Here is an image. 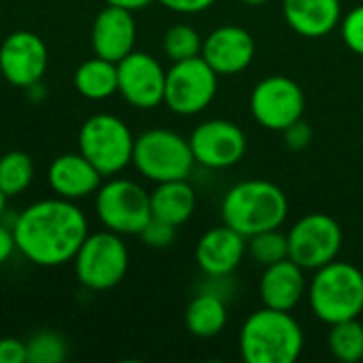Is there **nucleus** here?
<instances>
[{
	"label": "nucleus",
	"mask_w": 363,
	"mask_h": 363,
	"mask_svg": "<svg viewBox=\"0 0 363 363\" xmlns=\"http://www.w3.org/2000/svg\"><path fill=\"white\" fill-rule=\"evenodd\" d=\"M87 234L83 211L64 198L38 200L26 206L13 225L17 251L28 262L45 268L72 262Z\"/></svg>",
	"instance_id": "f257e3e1"
},
{
	"label": "nucleus",
	"mask_w": 363,
	"mask_h": 363,
	"mask_svg": "<svg viewBox=\"0 0 363 363\" xmlns=\"http://www.w3.org/2000/svg\"><path fill=\"white\" fill-rule=\"evenodd\" d=\"M289 213L285 191L266 179H249L228 189L221 202L223 223L245 238L281 228Z\"/></svg>",
	"instance_id": "f03ea898"
},
{
	"label": "nucleus",
	"mask_w": 363,
	"mask_h": 363,
	"mask_svg": "<svg viewBox=\"0 0 363 363\" xmlns=\"http://www.w3.org/2000/svg\"><path fill=\"white\" fill-rule=\"evenodd\" d=\"M238 347L247 363H294L304 351V332L291 313L264 306L242 323Z\"/></svg>",
	"instance_id": "7ed1b4c3"
},
{
	"label": "nucleus",
	"mask_w": 363,
	"mask_h": 363,
	"mask_svg": "<svg viewBox=\"0 0 363 363\" xmlns=\"http://www.w3.org/2000/svg\"><path fill=\"white\" fill-rule=\"evenodd\" d=\"M308 302L317 319L328 325L357 319L363 313V272L349 262H330L315 270Z\"/></svg>",
	"instance_id": "20e7f679"
},
{
	"label": "nucleus",
	"mask_w": 363,
	"mask_h": 363,
	"mask_svg": "<svg viewBox=\"0 0 363 363\" xmlns=\"http://www.w3.org/2000/svg\"><path fill=\"white\" fill-rule=\"evenodd\" d=\"M132 164L145 179L157 185L187 179L194 170L196 157L189 138H183L172 130L153 128L134 140Z\"/></svg>",
	"instance_id": "39448f33"
},
{
	"label": "nucleus",
	"mask_w": 363,
	"mask_h": 363,
	"mask_svg": "<svg viewBox=\"0 0 363 363\" xmlns=\"http://www.w3.org/2000/svg\"><path fill=\"white\" fill-rule=\"evenodd\" d=\"M72 262L74 277L83 287L91 291H106L123 281L130 266V253L121 234L104 230L87 234Z\"/></svg>",
	"instance_id": "423d86ee"
},
{
	"label": "nucleus",
	"mask_w": 363,
	"mask_h": 363,
	"mask_svg": "<svg viewBox=\"0 0 363 363\" xmlns=\"http://www.w3.org/2000/svg\"><path fill=\"white\" fill-rule=\"evenodd\" d=\"M134 140L128 123L108 113L91 115L79 130V151L102 177L117 174L132 164Z\"/></svg>",
	"instance_id": "0eeeda50"
},
{
	"label": "nucleus",
	"mask_w": 363,
	"mask_h": 363,
	"mask_svg": "<svg viewBox=\"0 0 363 363\" xmlns=\"http://www.w3.org/2000/svg\"><path fill=\"white\" fill-rule=\"evenodd\" d=\"M96 215L106 230L121 236H138L151 221L149 191L136 181L113 179L96 191Z\"/></svg>",
	"instance_id": "6e6552de"
},
{
	"label": "nucleus",
	"mask_w": 363,
	"mask_h": 363,
	"mask_svg": "<svg viewBox=\"0 0 363 363\" xmlns=\"http://www.w3.org/2000/svg\"><path fill=\"white\" fill-rule=\"evenodd\" d=\"M219 87V74L206 64L202 55L172 62L166 70L164 104L183 117L198 115L215 100Z\"/></svg>",
	"instance_id": "1a4fd4ad"
},
{
	"label": "nucleus",
	"mask_w": 363,
	"mask_h": 363,
	"mask_svg": "<svg viewBox=\"0 0 363 363\" xmlns=\"http://www.w3.org/2000/svg\"><path fill=\"white\" fill-rule=\"evenodd\" d=\"M289 259L304 270H319L334 262L342 249V228L325 213L304 215L287 232Z\"/></svg>",
	"instance_id": "9d476101"
},
{
	"label": "nucleus",
	"mask_w": 363,
	"mask_h": 363,
	"mask_svg": "<svg viewBox=\"0 0 363 363\" xmlns=\"http://www.w3.org/2000/svg\"><path fill=\"white\" fill-rule=\"evenodd\" d=\"M249 104L253 119L262 128L283 132L304 117L306 96L294 79L285 74H270L253 87Z\"/></svg>",
	"instance_id": "9b49d317"
},
{
	"label": "nucleus",
	"mask_w": 363,
	"mask_h": 363,
	"mask_svg": "<svg viewBox=\"0 0 363 363\" xmlns=\"http://www.w3.org/2000/svg\"><path fill=\"white\" fill-rule=\"evenodd\" d=\"M166 70L153 55L132 51L117 62V91L134 108H155L164 102Z\"/></svg>",
	"instance_id": "f8f14e48"
},
{
	"label": "nucleus",
	"mask_w": 363,
	"mask_h": 363,
	"mask_svg": "<svg viewBox=\"0 0 363 363\" xmlns=\"http://www.w3.org/2000/svg\"><path fill=\"white\" fill-rule=\"evenodd\" d=\"M196 164L223 170L236 166L247 153V134L240 125L228 119H208L196 125L189 136Z\"/></svg>",
	"instance_id": "ddd939ff"
},
{
	"label": "nucleus",
	"mask_w": 363,
	"mask_h": 363,
	"mask_svg": "<svg viewBox=\"0 0 363 363\" xmlns=\"http://www.w3.org/2000/svg\"><path fill=\"white\" fill-rule=\"evenodd\" d=\"M49 66V51L45 40L28 30L9 34L0 45V72L2 77L23 89L36 87Z\"/></svg>",
	"instance_id": "4468645a"
},
{
	"label": "nucleus",
	"mask_w": 363,
	"mask_h": 363,
	"mask_svg": "<svg viewBox=\"0 0 363 363\" xmlns=\"http://www.w3.org/2000/svg\"><path fill=\"white\" fill-rule=\"evenodd\" d=\"M202 57L219 77L238 74L247 70L255 57V38L240 26H219L204 38Z\"/></svg>",
	"instance_id": "2eb2a0df"
},
{
	"label": "nucleus",
	"mask_w": 363,
	"mask_h": 363,
	"mask_svg": "<svg viewBox=\"0 0 363 363\" xmlns=\"http://www.w3.org/2000/svg\"><path fill=\"white\" fill-rule=\"evenodd\" d=\"M136 21L132 11L111 6L102 9L91 23V49L94 55L119 62L134 51Z\"/></svg>",
	"instance_id": "dca6fc26"
},
{
	"label": "nucleus",
	"mask_w": 363,
	"mask_h": 363,
	"mask_svg": "<svg viewBox=\"0 0 363 363\" xmlns=\"http://www.w3.org/2000/svg\"><path fill=\"white\" fill-rule=\"evenodd\" d=\"M247 253V238L230 225H219L202 234L196 245V262L206 277L221 279L232 274Z\"/></svg>",
	"instance_id": "f3484780"
},
{
	"label": "nucleus",
	"mask_w": 363,
	"mask_h": 363,
	"mask_svg": "<svg viewBox=\"0 0 363 363\" xmlns=\"http://www.w3.org/2000/svg\"><path fill=\"white\" fill-rule=\"evenodd\" d=\"M47 181L57 198L74 202L100 189L102 172L81 151L64 153L51 162Z\"/></svg>",
	"instance_id": "a211bd4d"
},
{
	"label": "nucleus",
	"mask_w": 363,
	"mask_h": 363,
	"mask_svg": "<svg viewBox=\"0 0 363 363\" xmlns=\"http://www.w3.org/2000/svg\"><path fill=\"white\" fill-rule=\"evenodd\" d=\"M308 291L304 268L294 259H281L272 266H266L259 279V298L264 306L291 313Z\"/></svg>",
	"instance_id": "6ab92c4d"
},
{
	"label": "nucleus",
	"mask_w": 363,
	"mask_h": 363,
	"mask_svg": "<svg viewBox=\"0 0 363 363\" xmlns=\"http://www.w3.org/2000/svg\"><path fill=\"white\" fill-rule=\"evenodd\" d=\"M287 26L306 38H321L334 32L342 21L340 0H283Z\"/></svg>",
	"instance_id": "aec40b11"
},
{
	"label": "nucleus",
	"mask_w": 363,
	"mask_h": 363,
	"mask_svg": "<svg viewBox=\"0 0 363 363\" xmlns=\"http://www.w3.org/2000/svg\"><path fill=\"white\" fill-rule=\"evenodd\" d=\"M151 198V217L174 228L189 221L196 211V191L187 183V179L157 183V187L149 194Z\"/></svg>",
	"instance_id": "412c9836"
},
{
	"label": "nucleus",
	"mask_w": 363,
	"mask_h": 363,
	"mask_svg": "<svg viewBox=\"0 0 363 363\" xmlns=\"http://www.w3.org/2000/svg\"><path fill=\"white\" fill-rule=\"evenodd\" d=\"M228 323V306L217 294L196 296L185 311V328L196 338H215Z\"/></svg>",
	"instance_id": "4be33fe9"
},
{
	"label": "nucleus",
	"mask_w": 363,
	"mask_h": 363,
	"mask_svg": "<svg viewBox=\"0 0 363 363\" xmlns=\"http://www.w3.org/2000/svg\"><path fill=\"white\" fill-rule=\"evenodd\" d=\"M74 89L87 100H106L117 94V62L89 57L74 70Z\"/></svg>",
	"instance_id": "5701e85b"
},
{
	"label": "nucleus",
	"mask_w": 363,
	"mask_h": 363,
	"mask_svg": "<svg viewBox=\"0 0 363 363\" xmlns=\"http://www.w3.org/2000/svg\"><path fill=\"white\" fill-rule=\"evenodd\" d=\"M328 347L334 359L342 363H357L363 359V325L357 319H347L330 325Z\"/></svg>",
	"instance_id": "b1692460"
},
{
	"label": "nucleus",
	"mask_w": 363,
	"mask_h": 363,
	"mask_svg": "<svg viewBox=\"0 0 363 363\" xmlns=\"http://www.w3.org/2000/svg\"><path fill=\"white\" fill-rule=\"evenodd\" d=\"M34 179L32 157L23 151H9L0 157V191L6 198L23 194Z\"/></svg>",
	"instance_id": "393cba45"
},
{
	"label": "nucleus",
	"mask_w": 363,
	"mask_h": 363,
	"mask_svg": "<svg viewBox=\"0 0 363 363\" xmlns=\"http://www.w3.org/2000/svg\"><path fill=\"white\" fill-rule=\"evenodd\" d=\"M247 253L251 255V259L255 264H259L264 268L272 266L281 259H287L289 257L287 234H283L279 228L253 234L247 238Z\"/></svg>",
	"instance_id": "a878e982"
},
{
	"label": "nucleus",
	"mask_w": 363,
	"mask_h": 363,
	"mask_svg": "<svg viewBox=\"0 0 363 363\" xmlns=\"http://www.w3.org/2000/svg\"><path fill=\"white\" fill-rule=\"evenodd\" d=\"M202 43L204 38L198 34L196 28L187 23H174L164 34V53L170 62H183L202 55Z\"/></svg>",
	"instance_id": "bb28decb"
},
{
	"label": "nucleus",
	"mask_w": 363,
	"mask_h": 363,
	"mask_svg": "<svg viewBox=\"0 0 363 363\" xmlns=\"http://www.w3.org/2000/svg\"><path fill=\"white\" fill-rule=\"evenodd\" d=\"M28 363H62L68 355L66 342L55 332H38L28 342Z\"/></svg>",
	"instance_id": "cd10ccee"
},
{
	"label": "nucleus",
	"mask_w": 363,
	"mask_h": 363,
	"mask_svg": "<svg viewBox=\"0 0 363 363\" xmlns=\"http://www.w3.org/2000/svg\"><path fill=\"white\" fill-rule=\"evenodd\" d=\"M340 32H342V40L345 45L355 53L363 57V4L351 9L342 21H340Z\"/></svg>",
	"instance_id": "c85d7f7f"
},
{
	"label": "nucleus",
	"mask_w": 363,
	"mask_h": 363,
	"mask_svg": "<svg viewBox=\"0 0 363 363\" xmlns=\"http://www.w3.org/2000/svg\"><path fill=\"white\" fill-rule=\"evenodd\" d=\"M143 238V242L151 249H166L174 242L177 238V228L170 223H164L160 219H153L145 225V230L138 234Z\"/></svg>",
	"instance_id": "c756f323"
},
{
	"label": "nucleus",
	"mask_w": 363,
	"mask_h": 363,
	"mask_svg": "<svg viewBox=\"0 0 363 363\" xmlns=\"http://www.w3.org/2000/svg\"><path fill=\"white\" fill-rule=\"evenodd\" d=\"M283 134H285V143H287V147H289V149H294V151H302V149H306V147L311 145V140H313V128L304 121V117H302V119H298L296 123H291L289 128H285V130H283Z\"/></svg>",
	"instance_id": "7c9ffc66"
},
{
	"label": "nucleus",
	"mask_w": 363,
	"mask_h": 363,
	"mask_svg": "<svg viewBox=\"0 0 363 363\" xmlns=\"http://www.w3.org/2000/svg\"><path fill=\"white\" fill-rule=\"evenodd\" d=\"M0 363H28L26 342L17 338H0Z\"/></svg>",
	"instance_id": "2f4dec72"
},
{
	"label": "nucleus",
	"mask_w": 363,
	"mask_h": 363,
	"mask_svg": "<svg viewBox=\"0 0 363 363\" xmlns=\"http://www.w3.org/2000/svg\"><path fill=\"white\" fill-rule=\"evenodd\" d=\"M168 11L181 13V15H196L202 11H208L215 0H160Z\"/></svg>",
	"instance_id": "473e14b6"
},
{
	"label": "nucleus",
	"mask_w": 363,
	"mask_h": 363,
	"mask_svg": "<svg viewBox=\"0 0 363 363\" xmlns=\"http://www.w3.org/2000/svg\"><path fill=\"white\" fill-rule=\"evenodd\" d=\"M17 247H15V236H13V230H9V228H4L2 223H0V266L13 255V251H15Z\"/></svg>",
	"instance_id": "72a5a7b5"
},
{
	"label": "nucleus",
	"mask_w": 363,
	"mask_h": 363,
	"mask_svg": "<svg viewBox=\"0 0 363 363\" xmlns=\"http://www.w3.org/2000/svg\"><path fill=\"white\" fill-rule=\"evenodd\" d=\"M106 4H111V6H119V9H125V11H140V9H145V6H149L153 0H104Z\"/></svg>",
	"instance_id": "f704fd0d"
},
{
	"label": "nucleus",
	"mask_w": 363,
	"mask_h": 363,
	"mask_svg": "<svg viewBox=\"0 0 363 363\" xmlns=\"http://www.w3.org/2000/svg\"><path fill=\"white\" fill-rule=\"evenodd\" d=\"M4 208H6V196L0 191V217L4 215Z\"/></svg>",
	"instance_id": "c9c22d12"
},
{
	"label": "nucleus",
	"mask_w": 363,
	"mask_h": 363,
	"mask_svg": "<svg viewBox=\"0 0 363 363\" xmlns=\"http://www.w3.org/2000/svg\"><path fill=\"white\" fill-rule=\"evenodd\" d=\"M245 4H253V6H257V4H266V2H270V0H242Z\"/></svg>",
	"instance_id": "e433bc0d"
}]
</instances>
